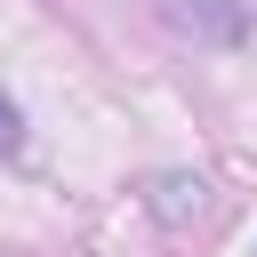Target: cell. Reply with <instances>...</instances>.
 <instances>
[{
  "label": "cell",
  "mask_w": 257,
  "mask_h": 257,
  "mask_svg": "<svg viewBox=\"0 0 257 257\" xmlns=\"http://www.w3.org/2000/svg\"><path fill=\"white\" fill-rule=\"evenodd\" d=\"M145 209H153L161 225H193V217L209 209V177H193V169H169V177H153V185H145Z\"/></svg>",
  "instance_id": "2"
},
{
  "label": "cell",
  "mask_w": 257,
  "mask_h": 257,
  "mask_svg": "<svg viewBox=\"0 0 257 257\" xmlns=\"http://www.w3.org/2000/svg\"><path fill=\"white\" fill-rule=\"evenodd\" d=\"M24 153V112H16V96L0 88V161H16Z\"/></svg>",
  "instance_id": "3"
},
{
  "label": "cell",
  "mask_w": 257,
  "mask_h": 257,
  "mask_svg": "<svg viewBox=\"0 0 257 257\" xmlns=\"http://www.w3.org/2000/svg\"><path fill=\"white\" fill-rule=\"evenodd\" d=\"M153 16L193 48H241L249 40V0H153Z\"/></svg>",
  "instance_id": "1"
}]
</instances>
